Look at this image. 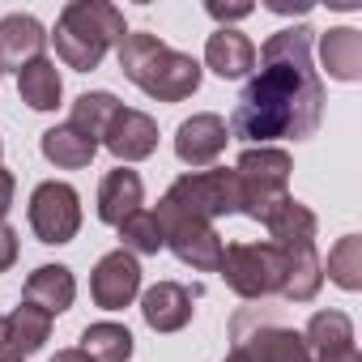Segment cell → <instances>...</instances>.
<instances>
[{
  "instance_id": "1",
  "label": "cell",
  "mask_w": 362,
  "mask_h": 362,
  "mask_svg": "<svg viewBox=\"0 0 362 362\" xmlns=\"http://www.w3.org/2000/svg\"><path fill=\"white\" fill-rule=\"evenodd\" d=\"M311 26H286L260 47V73L243 86L230 136L269 145V141H307L324 119V81L311 64Z\"/></svg>"
},
{
  "instance_id": "2",
  "label": "cell",
  "mask_w": 362,
  "mask_h": 362,
  "mask_svg": "<svg viewBox=\"0 0 362 362\" xmlns=\"http://www.w3.org/2000/svg\"><path fill=\"white\" fill-rule=\"evenodd\" d=\"M115 52H119V73L153 103H184L201 90V64L188 52L166 47L149 30H128Z\"/></svg>"
},
{
  "instance_id": "3",
  "label": "cell",
  "mask_w": 362,
  "mask_h": 362,
  "mask_svg": "<svg viewBox=\"0 0 362 362\" xmlns=\"http://www.w3.org/2000/svg\"><path fill=\"white\" fill-rule=\"evenodd\" d=\"M128 35L124 13L107 0H69L56 18V56L73 73H94L111 47Z\"/></svg>"
},
{
  "instance_id": "4",
  "label": "cell",
  "mask_w": 362,
  "mask_h": 362,
  "mask_svg": "<svg viewBox=\"0 0 362 362\" xmlns=\"http://www.w3.org/2000/svg\"><path fill=\"white\" fill-rule=\"evenodd\" d=\"M290 170H294V162H290V153L277 149V145H252V149H243V158H239V166H235L239 192H243L239 214H247L252 222H264V218L290 197V192H286Z\"/></svg>"
},
{
  "instance_id": "5",
  "label": "cell",
  "mask_w": 362,
  "mask_h": 362,
  "mask_svg": "<svg viewBox=\"0 0 362 362\" xmlns=\"http://www.w3.org/2000/svg\"><path fill=\"white\" fill-rule=\"evenodd\" d=\"M175 209H184L201 222H214V218H226V214H239L243 205V192H239V175L226 170V166H205V170H184L166 188V197Z\"/></svg>"
},
{
  "instance_id": "6",
  "label": "cell",
  "mask_w": 362,
  "mask_h": 362,
  "mask_svg": "<svg viewBox=\"0 0 362 362\" xmlns=\"http://www.w3.org/2000/svg\"><path fill=\"white\" fill-rule=\"evenodd\" d=\"M230 341L235 362H311L303 332L277 320H260L256 311H239L230 320Z\"/></svg>"
},
{
  "instance_id": "7",
  "label": "cell",
  "mask_w": 362,
  "mask_h": 362,
  "mask_svg": "<svg viewBox=\"0 0 362 362\" xmlns=\"http://www.w3.org/2000/svg\"><path fill=\"white\" fill-rule=\"evenodd\" d=\"M153 218H158L162 239H166V247L175 252L179 264H192L197 273H218L226 243H222V235L214 230V222H201V218H192V214H184V209H175L170 201H158Z\"/></svg>"
},
{
  "instance_id": "8",
  "label": "cell",
  "mask_w": 362,
  "mask_h": 362,
  "mask_svg": "<svg viewBox=\"0 0 362 362\" xmlns=\"http://www.w3.org/2000/svg\"><path fill=\"white\" fill-rule=\"evenodd\" d=\"M218 273L239 298H273V294H281L286 269H281V252L273 243H226Z\"/></svg>"
},
{
  "instance_id": "9",
  "label": "cell",
  "mask_w": 362,
  "mask_h": 362,
  "mask_svg": "<svg viewBox=\"0 0 362 362\" xmlns=\"http://www.w3.org/2000/svg\"><path fill=\"white\" fill-rule=\"evenodd\" d=\"M30 230L39 235V243H73L81 230V197L64 179H47L30 192Z\"/></svg>"
},
{
  "instance_id": "10",
  "label": "cell",
  "mask_w": 362,
  "mask_h": 362,
  "mask_svg": "<svg viewBox=\"0 0 362 362\" xmlns=\"http://www.w3.org/2000/svg\"><path fill=\"white\" fill-rule=\"evenodd\" d=\"M136 294H141V264H136V256H128L119 247L107 252L94 264V273H90V298L103 311H124Z\"/></svg>"
},
{
  "instance_id": "11",
  "label": "cell",
  "mask_w": 362,
  "mask_h": 362,
  "mask_svg": "<svg viewBox=\"0 0 362 362\" xmlns=\"http://www.w3.org/2000/svg\"><path fill=\"white\" fill-rule=\"evenodd\" d=\"M226 141H230V128L214 111H201V115H192V119H184L175 128V153H179V162L192 166V170L214 166L222 158Z\"/></svg>"
},
{
  "instance_id": "12",
  "label": "cell",
  "mask_w": 362,
  "mask_h": 362,
  "mask_svg": "<svg viewBox=\"0 0 362 362\" xmlns=\"http://www.w3.org/2000/svg\"><path fill=\"white\" fill-rule=\"evenodd\" d=\"M98 145H107L119 162H145L158 149V124H153V115H145L136 107H119Z\"/></svg>"
},
{
  "instance_id": "13",
  "label": "cell",
  "mask_w": 362,
  "mask_h": 362,
  "mask_svg": "<svg viewBox=\"0 0 362 362\" xmlns=\"http://www.w3.org/2000/svg\"><path fill=\"white\" fill-rule=\"evenodd\" d=\"M307 354L311 362H362L358 345H354V324L345 311H315L307 320Z\"/></svg>"
},
{
  "instance_id": "14",
  "label": "cell",
  "mask_w": 362,
  "mask_h": 362,
  "mask_svg": "<svg viewBox=\"0 0 362 362\" xmlns=\"http://www.w3.org/2000/svg\"><path fill=\"white\" fill-rule=\"evenodd\" d=\"M192 290L188 286H179V281H158L141 294V315L153 332H179V328H188L192 324Z\"/></svg>"
},
{
  "instance_id": "15",
  "label": "cell",
  "mask_w": 362,
  "mask_h": 362,
  "mask_svg": "<svg viewBox=\"0 0 362 362\" xmlns=\"http://www.w3.org/2000/svg\"><path fill=\"white\" fill-rule=\"evenodd\" d=\"M47 47V30L39 18L30 13H9V18H0V73L13 69L22 73L30 60H39Z\"/></svg>"
},
{
  "instance_id": "16",
  "label": "cell",
  "mask_w": 362,
  "mask_h": 362,
  "mask_svg": "<svg viewBox=\"0 0 362 362\" xmlns=\"http://www.w3.org/2000/svg\"><path fill=\"white\" fill-rule=\"evenodd\" d=\"M281 252V298L290 303H311L324 286V260L315 252V243H290L277 247Z\"/></svg>"
},
{
  "instance_id": "17",
  "label": "cell",
  "mask_w": 362,
  "mask_h": 362,
  "mask_svg": "<svg viewBox=\"0 0 362 362\" xmlns=\"http://www.w3.org/2000/svg\"><path fill=\"white\" fill-rule=\"evenodd\" d=\"M205 69H214L222 81H239L256 69V43L243 35V30H214L209 43H205Z\"/></svg>"
},
{
  "instance_id": "18",
  "label": "cell",
  "mask_w": 362,
  "mask_h": 362,
  "mask_svg": "<svg viewBox=\"0 0 362 362\" xmlns=\"http://www.w3.org/2000/svg\"><path fill=\"white\" fill-rule=\"evenodd\" d=\"M145 201V184H141V175L128 170V166H115L103 175V184H98V222L107 226H119L124 218H132Z\"/></svg>"
},
{
  "instance_id": "19",
  "label": "cell",
  "mask_w": 362,
  "mask_h": 362,
  "mask_svg": "<svg viewBox=\"0 0 362 362\" xmlns=\"http://www.w3.org/2000/svg\"><path fill=\"white\" fill-rule=\"evenodd\" d=\"M26 303H35L39 311H47L52 320L60 315V311H69L73 307V298H77V277H73V269L69 264H39L30 277H26Z\"/></svg>"
},
{
  "instance_id": "20",
  "label": "cell",
  "mask_w": 362,
  "mask_h": 362,
  "mask_svg": "<svg viewBox=\"0 0 362 362\" xmlns=\"http://www.w3.org/2000/svg\"><path fill=\"white\" fill-rule=\"evenodd\" d=\"M39 149L60 170H86L94 162V153H98V141L90 132H81L77 124H56V128H47L39 136Z\"/></svg>"
},
{
  "instance_id": "21",
  "label": "cell",
  "mask_w": 362,
  "mask_h": 362,
  "mask_svg": "<svg viewBox=\"0 0 362 362\" xmlns=\"http://www.w3.org/2000/svg\"><path fill=\"white\" fill-rule=\"evenodd\" d=\"M320 64L332 81H358L362 77V35L349 26L320 35Z\"/></svg>"
},
{
  "instance_id": "22",
  "label": "cell",
  "mask_w": 362,
  "mask_h": 362,
  "mask_svg": "<svg viewBox=\"0 0 362 362\" xmlns=\"http://www.w3.org/2000/svg\"><path fill=\"white\" fill-rule=\"evenodd\" d=\"M18 94H22V103H26L30 111H56L60 98H64V81H60L56 60H47V56L30 60V64L18 73Z\"/></svg>"
},
{
  "instance_id": "23",
  "label": "cell",
  "mask_w": 362,
  "mask_h": 362,
  "mask_svg": "<svg viewBox=\"0 0 362 362\" xmlns=\"http://www.w3.org/2000/svg\"><path fill=\"white\" fill-rule=\"evenodd\" d=\"M5 324H9V345H5V354H13V358H30V354H39L43 345H47V337H52V315L47 311H39L35 303H22V307H13L9 315H5Z\"/></svg>"
},
{
  "instance_id": "24",
  "label": "cell",
  "mask_w": 362,
  "mask_h": 362,
  "mask_svg": "<svg viewBox=\"0 0 362 362\" xmlns=\"http://www.w3.org/2000/svg\"><path fill=\"white\" fill-rule=\"evenodd\" d=\"M315 214L303 205V201H294V197H286L269 218H264V230H269V243L273 247H290V243H315Z\"/></svg>"
},
{
  "instance_id": "25",
  "label": "cell",
  "mask_w": 362,
  "mask_h": 362,
  "mask_svg": "<svg viewBox=\"0 0 362 362\" xmlns=\"http://www.w3.org/2000/svg\"><path fill=\"white\" fill-rule=\"evenodd\" d=\"M90 362H128L132 358V332L124 328V324H111V320H103V324H90L86 332H81V345H77Z\"/></svg>"
},
{
  "instance_id": "26",
  "label": "cell",
  "mask_w": 362,
  "mask_h": 362,
  "mask_svg": "<svg viewBox=\"0 0 362 362\" xmlns=\"http://www.w3.org/2000/svg\"><path fill=\"white\" fill-rule=\"evenodd\" d=\"M162 247H166V239H162V226H158V218L149 209H136L132 218L119 222V252H128V256H158Z\"/></svg>"
},
{
  "instance_id": "27",
  "label": "cell",
  "mask_w": 362,
  "mask_h": 362,
  "mask_svg": "<svg viewBox=\"0 0 362 362\" xmlns=\"http://www.w3.org/2000/svg\"><path fill=\"white\" fill-rule=\"evenodd\" d=\"M115 111H119V98H115L111 90H90V94H81V98L73 103L69 124H77L81 132H90L94 141H103V132H107V124H111Z\"/></svg>"
},
{
  "instance_id": "28",
  "label": "cell",
  "mask_w": 362,
  "mask_h": 362,
  "mask_svg": "<svg viewBox=\"0 0 362 362\" xmlns=\"http://www.w3.org/2000/svg\"><path fill=\"white\" fill-rule=\"evenodd\" d=\"M328 277L341 286V290H362V239L358 235H345L337 239V247L328 252Z\"/></svg>"
},
{
  "instance_id": "29",
  "label": "cell",
  "mask_w": 362,
  "mask_h": 362,
  "mask_svg": "<svg viewBox=\"0 0 362 362\" xmlns=\"http://www.w3.org/2000/svg\"><path fill=\"white\" fill-rule=\"evenodd\" d=\"M13 264H18V230L0 222V273H9Z\"/></svg>"
},
{
  "instance_id": "30",
  "label": "cell",
  "mask_w": 362,
  "mask_h": 362,
  "mask_svg": "<svg viewBox=\"0 0 362 362\" xmlns=\"http://www.w3.org/2000/svg\"><path fill=\"white\" fill-rule=\"evenodd\" d=\"M13 192H18V179H13V170H5V166H0V222H5V214L13 209Z\"/></svg>"
},
{
  "instance_id": "31",
  "label": "cell",
  "mask_w": 362,
  "mask_h": 362,
  "mask_svg": "<svg viewBox=\"0 0 362 362\" xmlns=\"http://www.w3.org/2000/svg\"><path fill=\"white\" fill-rule=\"evenodd\" d=\"M209 18H218V22H239V18H247L252 13V5H218V0H209Z\"/></svg>"
},
{
  "instance_id": "32",
  "label": "cell",
  "mask_w": 362,
  "mask_h": 362,
  "mask_svg": "<svg viewBox=\"0 0 362 362\" xmlns=\"http://www.w3.org/2000/svg\"><path fill=\"white\" fill-rule=\"evenodd\" d=\"M52 362H90V358H86L81 349H60V354H56Z\"/></svg>"
},
{
  "instance_id": "33",
  "label": "cell",
  "mask_w": 362,
  "mask_h": 362,
  "mask_svg": "<svg viewBox=\"0 0 362 362\" xmlns=\"http://www.w3.org/2000/svg\"><path fill=\"white\" fill-rule=\"evenodd\" d=\"M5 345H9V324H5V315H0V354H5Z\"/></svg>"
},
{
  "instance_id": "34",
  "label": "cell",
  "mask_w": 362,
  "mask_h": 362,
  "mask_svg": "<svg viewBox=\"0 0 362 362\" xmlns=\"http://www.w3.org/2000/svg\"><path fill=\"white\" fill-rule=\"evenodd\" d=\"M0 362H22V358H13V354H0Z\"/></svg>"
},
{
  "instance_id": "35",
  "label": "cell",
  "mask_w": 362,
  "mask_h": 362,
  "mask_svg": "<svg viewBox=\"0 0 362 362\" xmlns=\"http://www.w3.org/2000/svg\"><path fill=\"white\" fill-rule=\"evenodd\" d=\"M0 153H5V141H0Z\"/></svg>"
},
{
  "instance_id": "36",
  "label": "cell",
  "mask_w": 362,
  "mask_h": 362,
  "mask_svg": "<svg viewBox=\"0 0 362 362\" xmlns=\"http://www.w3.org/2000/svg\"><path fill=\"white\" fill-rule=\"evenodd\" d=\"M226 362H235V358H226Z\"/></svg>"
}]
</instances>
